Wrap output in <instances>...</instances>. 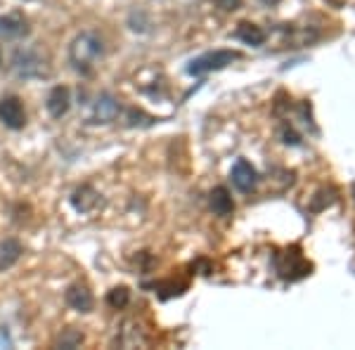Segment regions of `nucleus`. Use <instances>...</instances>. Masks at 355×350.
<instances>
[{
    "mask_svg": "<svg viewBox=\"0 0 355 350\" xmlns=\"http://www.w3.org/2000/svg\"><path fill=\"white\" fill-rule=\"evenodd\" d=\"M239 5H242V0H218V8L223 12H234Z\"/></svg>",
    "mask_w": 355,
    "mask_h": 350,
    "instance_id": "nucleus-17",
    "label": "nucleus"
},
{
    "mask_svg": "<svg viewBox=\"0 0 355 350\" xmlns=\"http://www.w3.org/2000/svg\"><path fill=\"white\" fill-rule=\"evenodd\" d=\"M234 38L242 41L244 45H251V48H261L266 43V31L256 24H249V21H242L237 28H234Z\"/></svg>",
    "mask_w": 355,
    "mask_h": 350,
    "instance_id": "nucleus-13",
    "label": "nucleus"
},
{
    "mask_svg": "<svg viewBox=\"0 0 355 350\" xmlns=\"http://www.w3.org/2000/svg\"><path fill=\"white\" fill-rule=\"evenodd\" d=\"M353 197H355V185H353Z\"/></svg>",
    "mask_w": 355,
    "mask_h": 350,
    "instance_id": "nucleus-19",
    "label": "nucleus"
},
{
    "mask_svg": "<svg viewBox=\"0 0 355 350\" xmlns=\"http://www.w3.org/2000/svg\"><path fill=\"white\" fill-rule=\"evenodd\" d=\"M128 301H130V291L125 286H114L110 294H107V306L114 310H123L128 306Z\"/></svg>",
    "mask_w": 355,
    "mask_h": 350,
    "instance_id": "nucleus-15",
    "label": "nucleus"
},
{
    "mask_svg": "<svg viewBox=\"0 0 355 350\" xmlns=\"http://www.w3.org/2000/svg\"><path fill=\"white\" fill-rule=\"evenodd\" d=\"M121 114V105L110 93H102L93 102V112H90V121L93 123H114Z\"/></svg>",
    "mask_w": 355,
    "mask_h": 350,
    "instance_id": "nucleus-7",
    "label": "nucleus"
},
{
    "mask_svg": "<svg viewBox=\"0 0 355 350\" xmlns=\"http://www.w3.org/2000/svg\"><path fill=\"white\" fill-rule=\"evenodd\" d=\"M26 33H28V21L19 10L0 15V38H5V41H19Z\"/></svg>",
    "mask_w": 355,
    "mask_h": 350,
    "instance_id": "nucleus-8",
    "label": "nucleus"
},
{
    "mask_svg": "<svg viewBox=\"0 0 355 350\" xmlns=\"http://www.w3.org/2000/svg\"><path fill=\"white\" fill-rule=\"evenodd\" d=\"M209 206L216 216L227 218V216H232V211H234V199H232V194L227 192V187H216V189H211V194H209Z\"/></svg>",
    "mask_w": 355,
    "mask_h": 350,
    "instance_id": "nucleus-11",
    "label": "nucleus"
},
{
    "mask_svg": "<svg viewBox=\"0 0 355 350\" xmlns=\"http://www.w3.org/2000/svg\"><path fill=\"white\" fill-rule=\"evenodd\" d=\"M69 107H71V90L67 85H55L53 90L45 97V109L53 119H62L69 114Z\"/></svg>",
    "mask_w": 355,
    "mask_h": 350,
    "instance_id": "nucleus-9",
    "label": "nucleus"
},
{
    "mask_svg": "<svg viewBox=\"0 0 355 350\" xmlns=\"http://www.w3.org/2000/svg\"><path fill=\"white\" fill-rule=\"evenodd\" d=\"M272 263H275V272H277V277L284 279V282H299V279L308 277L311 270H313V265L306 261V256L301 254L299 246L277 251L272 258Z\"/></svg>",
    "mask_w": 355,
    "mask_h": 350,
    "instance_id": "nucleus-3",
    "label": "nucleus"
},
{
    "mask_svg": "<svg viewBox=\"0 0 355 350\" xmlns=\"http://www.w3.org/2000/svg\"><path fill=\"white\" fill-rule=\"evenodd\" d=\"M0 123L10 130H21L26 125V109L24 102L17 95L0 97Z\"/></svg>",
    "mask_w": 355,
    "mask_h": 350,
    "instance_id": "nucleus-5",
    "label": "nucleus"
},
{
    "mask_svg": "<svg viewBox=\"0 0 355 350\" xmlns=\"http://www.w3.org/2000/svg\"><path fill=\"white\" fill-rule=\"evenodd\" d=\"M83 343V334L78 329H64L60 334V338H57V343L55 346L57 348H67V350H71V348H78Z\"/></svg>",
    "mask_w": 355,
    "mask_h": 350,
    "instance_id": "nucleus-16",
    "label": "nucleus"
},
{
    "mask_svg": "<svg viewBox=\"0 0 355 350\" xmlns=\"http://www.w3.org/2000/svg\"><path fill=\"white\" fill-rule=\"evenodd\" d=\"M237 50H211V53H204L199 57L190 60V64L185 67V71L190 76H204V73H211V71H220V69L230 67L232 62L239 60Z\"/></svg>",
    "mask_w": 355,
    "mask_h": 350,
    "instance_id": "nucleus-4",
    "label": "nucleus"
},
{
    "mask_svg": "<svg viewBox=\"0 0 355 350\" xmlns=\"http://www.w3.org/2000/svg\"><path fill=\"white\" fill-rule=\"evenodd\" d=\"M21 258V244L17 239H5L0 244V270H10L17 265V261Z\"/></svg>",
    "mask_w": 355,
    "mask_h": 350,
    "instance_id": "nucleus-14",
    "label": "nucleus"
},
{
    "mask_svg": "<svg viewBox=\"0 0 355 350\" xmlns=\"http://www.w3.org/2000/svg\"><path fill=\"white\" fill-rule=\"evenodd\" d=\"M230 180H232L234 189H239L242 194H249V192H254L256 185H259V170L246 161V159H237L230 170Z\"/></svg>",
    "mask_w": 355,
    "mask_h": 350,
    "instance_id": "nucleus-6",
    "label": "nucleus"
},
{
    "mask_svg": "<svg viewBox=\"0 0 355 350\" xmlns=\"http://www.w3.org/2000/svg\"><path fill=\"white\" fill-rule=\"evenodd\" d=\"M97 202H100V194H97L90 185H81L71 194V206L78 211V213H90V211L97 206Z\"/></svg>",
    "mask_w": 355,
    "mask_h": 350,
    "instance_id": "nucleus-12",
    "label": "nucleus"
},
{
    "mask_svg": "<svg viewBox=\"0 0 355 350\" xmlns=\"http://www.w3.org/2000/svg\"><path fill=\"white\" fill-rule=\"evenodd\" d=\"M12 71L17 78H24V81H38V78L50 76V64L48 57H45L38 48H19L12 55Z\"/></svg>",
    "mask_w": 355,
    "mask_h": 350,
    "instance_id": "nucleus-2",
    "label": "nucleus"
},
{
    "mask_svg": "<svg viewBox=\"0 0 355 350\" xmlns=\"http://www.w3.org/2000/svg\"><path fill=\"white\" fill-rule=\"evenodd\" d=\"M64 301H67V306L71 310H76V313H90L93 306H95L93 294H90L88 286H83V284H71V286H69L67 294H64Z\"/></svg>",
    "mask_w": 355,
    "mask_h": 350,
    "instance_id": "nucleus-10",
    "label": "nucleus"
},
{
    "mask_svg": "<svg viewBox=\"0 0 355 350\" xmlns=\"http://www.w3.org/2000/svg\"><path fill=\"white\" fill-rule=\"evenodd\" d=\"M102 57H105V38L93 28L81 31L69 45V64L81 76H90Z\"/></svg>",
    "mask_w": 355,
    "mask_h": 350,
    "instance_id": "nucleus-1",
    "label": "nucleus"
},
{
    "mask_svg": "<svg viewBox=\"0 0 355 350\" xmlns=\"http://www.w3.org/2000/svg\"><path fill=\"white\" fill-rule=\"evenodd\" d=\"M261 3H263V5H277L279 0H261Z\"/></svg>",
    "mask_w": 355,
    "mask_h": 350,
    "instance_id": "nucleus-18",
    "label": "nucleus"
}]
</instances>
